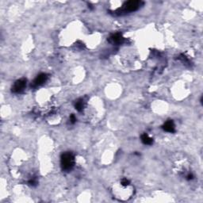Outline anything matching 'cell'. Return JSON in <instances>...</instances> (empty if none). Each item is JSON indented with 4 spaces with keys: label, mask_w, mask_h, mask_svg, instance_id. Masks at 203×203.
Returning <instances> with one entry per match:
<instances>
[{
    "label": "cell",
    "mask_w": 203,
    "mask_h": 203,
    "mask_svg": "<svg viewBox=\"0 0 203 203\" xmlns=\"http://www.w3.org/2000/svg\"><path fill=\"white\" fill-rule=\"evenodd\" d=\"M143 4L144 3L141 1H128L124 3L122 9L117 11L115 13H117V15H121L123 14H126L127 12H133L137 11Z\"/></svg>",
    "instance_id": "obj_1"
},
{
    "label": "cell",
    "mask_w": 203,
    "mask_h": 203,
    "mask_svg": "<svg viewBox=\"0 0 203 203\" xmlns=\"http://www.w3.org/2000/svg\"><path fill=\"white\" fill-rule=\"evenodd\" d=\"M60 164H61L63 171H65V172L71 171L75 164V158H74L73 154L71 152H65L61 156Z\"/></svg>",
    "instance_id": "obj_2"
},
{
    "label": "cell",
    "mask_w": 203,
    "mask_h": 203,
    "mask_svg": "<svg viewBox=\"0 0 203 203\" xmlns=\"http://www.w3.org/2000/svg\"><path fill=\"white\" fill-rule=\"evenodd\" d=\"M26 86V80L25 79H18L14 83V86H12V92L14 93H21L24 91V89Z\"/></svg>",
    "instance_id": "obj_3"
},
{
    "label": "cell",
    "mask_w": 203,
    "mask_h": 203,
    "mask_svg": "<svg viewBox=\"0 0 203 203\" xmlns=\"http://www.w3.org/2000/svg\"><path fill=\"white\" fill-rule=\"evenodd\" d=\"M48 79V75L44 74V73H41L38 76H36V78L34 79V83H33V86L36 87V86H41L42 84H44Z\"/></svg>",
    "instance_id": "obj_4"
},
{
    "label": "cell",
    "mask_w": 203,
    "mask_h": 203,
    "mask_svg": "<svg viewBox=\"0 0 203 203\" xmlns=\"http://www.w3.org/2000/svg\"><path fill=\"white\" fill-rule=\"evenodd\" d=\"M124 41L122 35L121 34H113L109 37V42L114 44H121Z\"/></svg>",
    "instance_id": "obj_5"
},
{
    "label": "cell",
    "mask_w": 203,
    "mask_h": 203,
    "mask_svg": "<svg viewBox=\"0 0 203 203\" xmlns=\"http://www.w3.org/2000/svg\"><path fill=\"white\" fill-rule=\"evenodd\" d=\"M163 129H164V131L166 132H168V133H174V122H172V120H169L166 122L164 123V125H163Z\"/></svg>",
    "instance_id": "obj_6"
},
{
    "label": "cell",
    "mask_w": 203,
    "mask_h": 203,
    "mask_svg": "<svg viewBox=\"0 0 203 203\" xmlns=\"http://www.w3.org/2000/svg\"><path fill=\"white\" fill-rule=\"evenodd\" d=\"M141 141L146 145H151L153 143V140L151 137H149V135L146 133L141 136Z\"/></svg>",
    "instance_id": "obj_7"
},
{
    "label": "cell",
    "mask_w": 203,
    "mask_h": 203,
    "mask_svg": "<svg viewBox=\"0 0 203 203\" xmlns=\"http://www.w3.org/2000/svg\"><path fill=\"white\" fill-rule=\"evenodd\" d=\"M75 107H76V109H77L78 111H79V112L82 111L84 108V99H78V100L76 102V103H75Z\"/></svg>",
    "instance_id": "obj_8"
},
{
    "label": "cell",
    "mask_w": 203,
    "mask_h": 203,
    "mask_svg": "<svg viewBox=\"0 0 203 203\" xmlns=\"http://www.w3.org/2000/svg\"><path fill=\"white\" fill-rule=\"evenodd\" d=\"M29 184L30 186H32V187H35V186H36V184H37V180H36V178H33V179H31L29 180Z\"/></svg>",
    "instance_id": "obj_9"
},
{
    "label": "cell",
    "mask_w": 203,
    "mask_h": 203,
    "mask_svg": "<svg viewBox=\"0 0 203 203\" xmlns=\"http://www.w3.org/2000/svg\"><path fill=\"white\" fill-rule=\"evenodd\" d=\"M122 185L124 186V187H127V186L129 185V180H128L127 179H123L122 180Z\"/></svg>",
    "instance_id": "obj_10"
},
{
    "label": "cell",
    "mask_w": 203,
    "mask_h": 203,
    "mask_svg": "<svg viewBox=\"0 0 203 203\" xmlns=\"http://www.w3.org/2000/svg\"><path fill=\"white\" fill-rule=\"evenodd\" d=\"M70 121H71V124H74V123H76V116L74 114H71L70 116Z\"/></svg>",
    "instance_id": "obj_11"
},
{
    "label": "cell",
    "mask_w": 203,
    "mask_h": 203,
    "mask_svg": "<svg viewBox=\"0 0 203 203\" xmlns=\"http://www.w3.org/2000/svg\"><path fill=\"white\" fill-rule=\"evenodd\" d=\"M193 178H194V176H193L192 174H189L187 175V179L188 180H190V179H193Z\"/></svg>",
    "instance_id": "obj_12"
}]
</instances>
